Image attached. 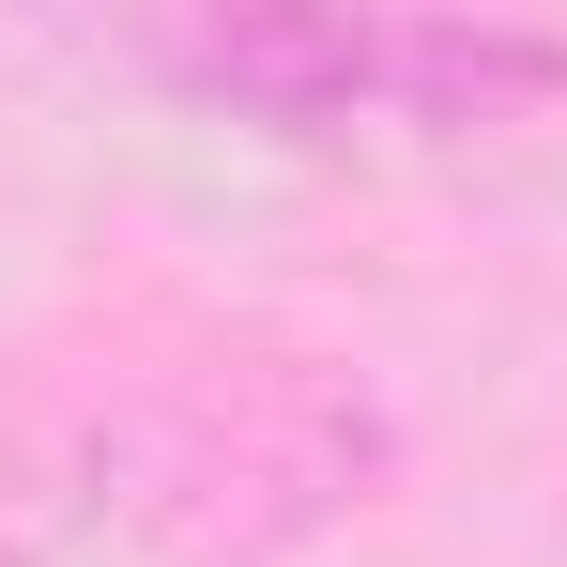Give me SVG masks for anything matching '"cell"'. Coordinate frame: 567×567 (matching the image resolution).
<instances>
[{"mask_svg":"<svg viewBox=\"0 0 567 567\" xmlns=\"http://www.w3.org/2000/svg\"><path fill=\"white\" fill-rule=\"evenodd\" d=\"M369 445H383L369 399H338L307 353H246V369H215V383L138 414V491L123 506L154 522V553H185V567H261L307 522L353 506Z\"/></svg>","mask_w":567,"mask_h":567,"instance_id":"6da1fadb","label":"cell"},{"mask_svg":"<svg viewBox=\"0 0 567 567\" xmlns=\"http://www.w3.org/2000/svg\"><path fill=\"white\" fill-rule=\"evenodd\" d=\"M154 78H185L230 123H277V138H338L399 107V16H322V0H246V16H154L138 31Z\"/></svg>","mask_w":567,"mask_h":567,"instance_id":"7a4b0ae2","label":"cell"},{"mask_svg":"<svg viewBox=\"0 0 567 567\" xmlns=\"http://www.w3.org/2000/svg\"><path fill=\"white\" fill-rule=\"evenodd\" d=\"M567 107V31L522 16H399V107L430 138H491V123H553Z\"/></svg>","mask_w":567,"mask_h":567,"instance_id":"3957f363","label":"cell"}]
</instances>
